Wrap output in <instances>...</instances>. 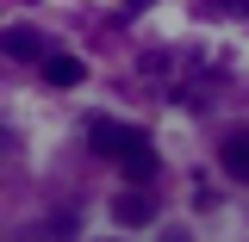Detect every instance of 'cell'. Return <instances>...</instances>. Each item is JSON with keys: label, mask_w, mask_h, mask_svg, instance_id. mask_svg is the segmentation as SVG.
Instances as JSON below:
<instances>
[{"label": "cell", "mask_w": 249, "mask_h": 242, "mask_svg": "<svg viewBox=\"0 0 249 242\" xmlns=\"http://www.w3.org/2000/svg\"><path fill=\"white\" fill-rule=\"evenodd\" d=\"M88 143H93L100 155H119V161H124V155L137 149V143H150V137H143L137 124H112V118H93V124H88Z\"/></svg>", "instance_id": "6da1fadb"}, {"label": "cell", "mask_w": 249, "mask_h": 242, "mask_svg": "<svg viewBox=\"0 0 249 242\" xmlns=\"http://www.w3.org/2000/svg\"><path fill=\"white\" fill-rule=\"evenodd\" d=\"M112 217H119V224H131V230H143V224L156 217V199L131 180V193H119V199H112Z\"/></svg>", "instance_id": "7a4b0ae2"}, {"label": "cell", "mask_w": 249, "mask_h": 242, "mask_svg": "<svg viewBox=\"0 0 249 242\" xmlns=\"http://www.w3.org/2000/svg\"><path fill=\"white\" fill-rule=\"evenodd\" d=\"M44 81L50 87H81L88 81V62L81 56H44Z\"/></svg>", "instance_id": "3957f363"}, {"label": "cell", "mask_w": 249, "mask_h": 242, "mask_svg": "<svg viewBox=\"0 0 249 242\" xmlns=\"http://www.w3.org/2000/svg\"><path fill=\"white\" fill-rule=\"evenodd\" d=\"M224 174L249 186V124H243V130H231V137H224Z\"/></svg>", "instance_id": "277c9868"}, {"label": "cell", "mask_w": 249, "mask_h": 242, "mask_svg": "<svg viewBox=\"0 0 249 242\" xmlns=\"http://www.w3.org/2000/svg\"><path fill=\"white\" fill-rule=\"evenodd\" d=\"M6 56H13V62H37V56H44V37L25 31V25H13V31H6Z\"/></svg>", "instance_id": "5b68a950"}, {"label": "cell", "mask_w": 249, "mask_h": 242, "mask_svg": "<svg viewBox=\"0 0 249 242\" xmlns=\"http://www.w3.org/2000/svg\"><path fill=\"white\" fill-rule=\"evenodd\" d=\"M156 168H162V161H156V149H150V143H137V149L124 155V174H131L137 186H150V180H156Z\"/></svg>", "instance_id": "8992f818"}, {"label": "cell", "mask_w": 249, "mask_h": 242, "mask_svg": "<svg viewBox=\"0 0 249 242\" xmlns=\"http://www.w3.org/2000/svg\"><path fill=\"white\" fill-rule=\"evenodd\" d=\"M199 6H206V13H231V19H243V13H249V0H199Z\"/></svg>", "instance_id": "52a82bcc"}]
</instances>
